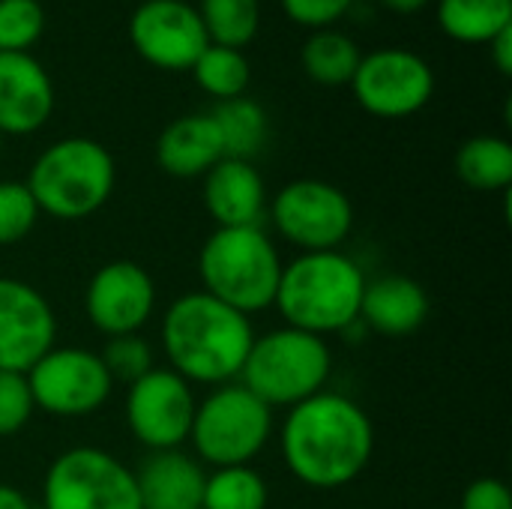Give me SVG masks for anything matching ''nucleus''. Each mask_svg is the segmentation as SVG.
Instances as JSON below:
<instances>
[{
    "mask_svg": "<svg viewBox=\"0 0 512 509\" xmlns=\"http://www.w3.org/2000/svg\"><path fill=\"white\" fill-rule=\"evenodd\" d=\"M279 450L297 483L318 492H336L369 468L375 426L354 399L321 390L288 408L279 429Z\"/></svg>",
    "mask_w": 512,
    "mask_h": 509,
    "instance_id": "obj_1",
    "label": "nucleus"
},
{
    "mask_svg": "<svg viewBox=\"0 0 512 509\" xmlns=\"http://www.w3.org/2000/svg\"><path fill=\"white\" fill-rule=\"evenodd\" d=\"M159 339L171 372L192 387H222L240 378L255 342V327L222 300L189 291L165 309Z\"/></svg>",
    "mask_w": 512,
    "mask_h": 509,
    "instance_id": "obj_2",
    "label": "nucleus"
},
{
    "mask_svg": "<svg viewBox=\"0 0 512 509\" xmlns=\"http://www.w3.org/2000/svg\"><path fill=\"white\" fill-rule=\"evenodd\" d=\"M366 282L363 267L342 249L300 252L282 264L273 306L285 327L327 339L360 321Z\"/></svg>",
    "mask_w": 512,
    "mask_h": 509,
    "instance_id": "obj_3",
    "label": "nucleus"
},
{
    "mask_svg": "<svg viewBox=\"0 0 512 509\" xmlns=\"http://www.w3.org/2000/svg\"><path fill=\"white\" fill-rule=\"evenodd\" d=\"M24 183L39 213L78 222L105 207L117 183V165L105 144L72 135L45 147L33 159Z\"/></svg>",
    "mask_w": 512,
    "mask_h": 509,
    "instance_id": "obj_4",
    "label": "nucleus"
},
{
    "mask_svg": "<svg viewBox=\"0 0 512 509\" xmlns=\"http://www.w3.org/2000/svg\"><path fill=\"white\" fill-rule=\"evenodd\" d=\"M282 255L261 225L216 228L198 252L204 294L243 312H264L276 300Z\"/></svg>",
    "mask_w": 512,
    "mask_h": 509,
    "instance_id": "obj_5",
    "label": "nucleus"
},
{
    "mask_svg": "<svg viewBox=\"0 0 512 509\" xmlns=\"http://www.w3.org/2000/svg\"><path fill=\"white\" fill-rule=\"evenodd\" d=\"M333 375V351L327 339L276 327L255 336L240 372V384L270 408H294L327 390Z\"/></svg>",
    "mask_w": 512,
    "mask_h": 509,
    "instance_id": "obj_6",
    "label": "nucleus"
},
{
    "mask_svg": "<svg viewBox=\"0 0 512 509\" xmlns=\"http://www.w3.org/2000/svg\"><path fill=\"white\" fill-rule=\"evenodd\" d=\"M273 438V408L240 381L213 387L198 405L189 429L195 459L210 468L252 465Z\"/></svg>",
    "mask_w": 512,
    "mask_h": 509,
    "instance_id": "obj_7",
    "label": "nucleus"
},
{
    "mask_svg": "<svg viewBox=\"0 0 512 509\" xmlns=\"http://www.w3.org/2000/svg\"><path fill=\"white\" fill-rule=\"evenodd\" d=\"M42 509H141L135 471L102 447H72L45 471Z\"/></svg>",
    "mask_w": 512,
    "mask_h": 509,
    "instance_id": "obj_8",
    "label": "nucleus"
},
{
    "mask_svg": "<svg viewBox=\"0 0 512 509\" xmlns=\"http://www.w3.org/2000/svg\"><path fill=\"white\" fill-rule=\"evenodd\" d=\"M27 387L36 411L60 420H78L96 414L114 393V381L105 363L90 348L54 345L27 372Z\"/></svg>",
    "mask_w": 512,
    "mask_h": 509,
    "instance_id": "obj_9",
    "label": "nucleus"
},
{
    "mask_svg": "<svg viewBox=\"0 0 512 509\" xmlns=\"http://www.w3.org/2000/svg\"><path fill=\"white\" fill-rule=\"evenodd\" d=\"M270 219L276 234L300 252H330L342 249L351 237L354 207L339 186L303 177L285 183L273 195Z\"/></svg>",
    "mask_w": 512,
    "mask_h": 509,
    "instance_id": "obj_10",
    "label": "nucleus"
},
{
    "mask_svg": "<svg viewBox=\"0 0 512 509\" xmlns=\"http://www.w3.org/2000/svg\"><path fill=\"white\" fill-rule=\"evenodd\" d=\"M351 90L363 111L384 120H402L429 105L435 72L408 48H378L360 57Z\"/></svg>",
    "mask_w": 512,
    "mask_h": 509,
    "instance_id": "obj_11",
    "label": "nucleus"
},
{
    "mask_svg": "<svg viewBox=\"0 0 512 509\" xmlns=\"http://www.w3.org/2000/svg\"><path fill=\"white\" fill-rule=\"evenodd\" d=\"M195 390L168 366H153L126 387V426L150 453L180 450L195 417Z\"/></svg>",
    "mask_w": 512,
    "mask_h": 509,
    "instance_id": "obj_12",
    "label": "nucleus"
},
{
    "mask_svg": "<svg viewBox=\"0 0 512 509\" xmlns=\"http://www.w3.org/2000/svg\"><path fill=\"white\" fill-rule=\"evenodd\" d=\"M135 51L156 69L186 72L210 45L201 15L186 0H144L129 18Z\"/></svg>",
    "mask_w": 512,
    "mask_h": 509,
    "instance_id": "obj_13",
    "label": "nucleus"
},
{
    "mask_svg": "<svg viewBox=\"0 0 512 509\" xmlns=\"http://www.w3.org/2000/svg\"><path fill=\"white\" fill-rule=\"evenodd\" d=\"M156 309V282L138 261L102 264L84 291V312L102 336L138 333Z\"/></svg>",
    "mask_w": 512,
    "mask_h": 509,
    "instance_id": "obj_14",
    "label": "nucleus"
},
{
    "mask_svg": "<svg viewBox=\"0 0 512 509\" xmlns=\"http://www.w3.org/2000/svg\"><path fill=\"white\" fill-rule=\"evenodd\" d=\"M57 339V318L39 288L0 276V372H27Z\"/></svg>",
    "mask_w": 512,
    "mask_h": 509,
    "instance_id": "obj_15",
    "label": "nucleus"
},
{
    "mask_svg": "<svg viewBox=\"0 0 512 509\" xmlns=\"http://www.w3.org/2000/svg\"><path fill=\"white\" fill-rule=\"evenodd\" d=\"M54 111V84L27 51H0V132L30 135Z\"/></svg>",
    "mask_w": 512,
    "mask_h": 509,
    "instance_id": "obj_16",
    "label": "nucleus"
},
{
    "mask_svg": "<svg viewBox=\"0 0 512 509\" xmlns=\"http://www.w3.org/2000/svg\"><path fill=\"white\" fill-rule=\"evenodd\" d=\"M204 207L216 228L261 225L267 213V186L258 168L246 159H219L201 186Z\"/></svg>",
    "mask_w": 512,
    "mask_h": 509,
    "instance_id": "obj_17",
    "label": "nucleus"
},
{
    "mask_svg": "<svg viewBox=\"0 0 512 509\" xmlns=\"http://www.w3.org/2000/svg\"><path fill=\"white\" fill-rule=\"evenodd\" d=\"M207 471L183 450L147 453L135 471L141 509H201Z\"/></svg>",
    "mask_w": 512,
    "mask_h": 509,
    "instance_id": "obj_18",
    "label": "nucleus"
},
{
    "mask_svg": "<svg viewBox=\"0 0 512 509\" xmlns=\"http://www.w3.org/2000/svg\"><path fill=\"white\" fill-rule=\"evenodd\" d=\"M429 318V294L426 288L399 273L378 276L366 282L363 303H360V321L387 339H405L417 333Z\"/></svg>",
    "mask_w": 512,
    "mask_h": 509,
    "instance_id": "obj_19",
    "label": "nucleus"
},
{
    "mask_svg": "<svg viewBox=\"0 0 512 509\" xmlns=\"http://www.w3.org/2000/svg\"><path fill=\"white\" fill-rule=\"evenodd\" d=\"M219 159H225V147L210 114H186L171 120L156 141L159 168L180 180L204 177Z\"/></svg>",
    "mask_w": 512,
    "mask_h": 509,
    "instance_id": "obj_20",
    "label": "nucleus"
},
{
    "mask_svg": "<svg viewBox=\"0 0 512 509\" xmlns=\"http://www.w3.org/2000/svg\"><path fill=\"white\" fill-rule=\"evenodd\" d=\"M438 24L456 42L489 45L512 27V0H441Z\"/></svg>",
    "mask_w": 512,
    "mask_h": 509,
    "instance_id": "obj_21",
    "label": "nucleus"
},
{
    "mask_svg": "<svg viewBox=\"0 0 512 509\" xmlns=\"http://www.w3.org/2000/svg\"><path fill=\"white\" fill-rule=\"evenodd\" d=\"M456 174L477 192H507L512 183V144L501 135H474L456 150Z\"/></svg>",
    "mask_w": 512,
    "mask_h": 509,
    "instance_id": "obj_22",
    "label": "nucleus"
},
{
    "mask_svg": "<svg viewBox=\"0 0 512 509\" xmlns=\"http://www.w3.org/2000/svg\"><path fill=\"white\" fill-rule=\"evenodd\" d=\"M210 117L219 129L228 159L252 162V156L261 153L267 141V114L255 99H246V96L225 99L210 111Z\"/></svg>",
    "mask_w": 512,
    "mask_h": 509,
    "instance_id": "obj_23",
    "label": "nucleus"
},
{
    "mask_svg": "<svg viewBox=\"0 0 512 509\" xmlns=\"http://www.w3.org/2000/svg\"><path fill=\"white\" fill-rule=\"evenodd\" d=\"M360 48L339 30H315L303 45V69L312 81L339 87L351 84L360 66Z\"/></svg>",
    "mask_w": 512,
    "mask_h": 509,
    "instance_id": "obj_24",
    "label": "nucleus"
},
{
    "mask_svg": "<svg viewBox=\"0 0 512 509\" xmlns=\"http://www.w3.org/2000/svg\"><path fill=\"white\" fill-rule=\"evenodd\" d=\"M270 486L252 465L213 468L204 483L201 509H267Z\"/></svg>",
    "mask_w": 512,
    "mask_h": 509,
    "instance_id": "obj_25",
    "label": "nucleus"
},
{
    "mask_svg": "<svg viewBox=\"0 0 512 509\" xmlns=\"http://www.w3.org/2000/svg\"><path fill=\"white\" fill-rule=\"evenodd\" d=\"M198 15L213 45L243 51L258 33L261 6L258 0H201Z\"/></svg>",
    "mask_w": 512,
    "mask_h": 509,
    "instance_id": "obj_26",
    "label": "nucleus"
},
{
    "mask_svg": "<svg viewBox=\"0 0 512 509\" xmlns=\"http://www.w3.org/2000/svg\"><path fill=\"white\" fill-rule=\"evenodd\" d=\"M189 72L219 102L243 96L249 87V78H252L249 60L243 57L240 48H225V45H213V42L201 51V57L195 60V66Z\"/></svg>",
    "mask_w": 512,
    "mask_h": 509,
    "instance_id": "obj_27",
    "label": "nucleus"
},
{
    "mask_svg": "<svg viewBox=\"0 0 512 509\" xmlns=\"http://www.w3.org/2000/svg\"><path fill=\"white\" fill-rule=\"evenodd\" d=\"M39 216L24 180H0V246L21 243L36 228Z\"/></svg>",
    "mask_w": 512,
    "mask_h": 509,
    "instance_id": "obj_28",
    "label": "nucleus"
},
{
    "mask_svg": "<svg viewBox=\"0 0 512 509\" xmlns=\"http://www.w3.org/2000/svg\"><path fill=\"white\" fill-rule=\"evenodd\" d=\"M99 357H102L105 372L111 375V381L126 384V387L156 366L153 363V348L147 345V339H141V333L108 339L105 348L99 351Z\"/></svg>",
    "mask_w": 512,
    "mask_h": 509,
    "instance_id": "obj_29",
    "label": "nucleus"
},
{
    "mask_svg": "<svg viewBox=\"0 0 512 509\" xmlns=\"http://www.w3.org/2000/svg\"><path fill=\"white\" fill-rule=\"evenodd\" d=\"M45 30L39 0H0V51H27Z\"/></svg>",
    "mask_w": 512,
    "mask_h": 509,
    "instance_id": "obj_30",
    "label": "nucleus"
},
{
    "mask_svg": "<svg viewBox=\"0 0 512 509\" xmlns=\"http://www.w3.org/2000/svg\"><path fill=\"white\" fill-rule=\"evenodd\" d=\"M33 411L36 405L27 378L21 372H0V438L18 435L30 423Z\"/></svg>",
    "mask_w": 512,
    "mask_h": 509,
    "instance_id": "obj_31",
    "label": "nucleus"
},
{
    "mask_svg": "<svg viewBox=\"0 0 512 509\" xmlns=\"http://www.w3.org/2000/svg\"><path fill=\"white\" fill-rule=\"evenodd\" d=\"M351 3L354 0H282V9L294 24L327 30L351 9Z\"/></svg>",
    "mask_w": 512,
    "mask_h": 509,
    "instance_id": "obj_32",
    "label": "nucleus"
},
{
    "mask_svg": "<svg viewBox=\"0 0 512 509\" xmlns=\"http://www.w3.org/2000/svg\"><path fill=\"white\" fill-rule=\"evenodd\" d=\"M459 509H512L510 486L498 477H480L462 492Z\"/></svg>",
    "mask_w": 512,
    "mask_h": 509,
    "instance_id": "obj_33",
    "label": "nucleus"
},
{
    "mask_svg": "<svg viewBox=\"0 0 512 509\" xmlns=\"http://www.w3.org/2000/svg\"><path fill=\"white\" fill-rule=\"evenodd\" d=\"M492 57L501 69V75H510L512 72V27H507L504 33H498L492 42Z\"/></svg>",
    "mask_w": 512,
    "mask_h": 509,
    "instance_id": "obj_34",
    "label": "nucleus"
},
{
    "mask_svg": "<svg viewBox=\"0 0 512 509\" xmlns=\"http://www.w3.org/2000/svg\"><path fill=\"white\" fill-rule=\"evenodd\" d=\"M0 509H33L30 501L24 498V492H18L9 483H0Z\"/></svg>",
    "mask_w": 512,
    "mask_h": 509,
    "instance_id": "obj_35",
    "label": "nucleus"
},
{
    "mask_svg": "<svg viewBox=\"0 0 512 509\" xmlns=\"http://www.w3.org/2000/svg\"><path fill=\"white\" fill-rule=\"evenodd\" d=\"M387 9H393V12H402V15H411V12H417V9H423L429 0H381Z\"/></svg>",
    "mask_w": 512,
    "mask_h": 509,
    "instance_id": "obj_36",
    "label": "nucleus"
},
{
    "mask_svg": "<svg viewBox=\"0 0 512 509\" xmlns=\"http://www.w3.org/2000/svg\"><path fill=\"white\" fill-rule=\"evenodd\" d=\"M0 153H3V132H0Z\"/></svg>",
    "mask_w": 512,
    "mask_h": 509,
    "instance_id": "obj_37",
    "label": "nucleus"
}]
</instances>
